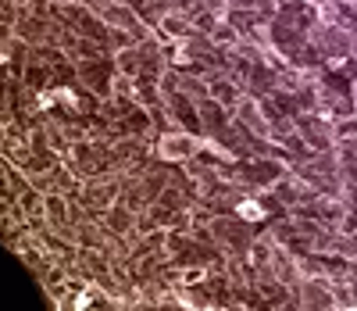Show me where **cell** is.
<instances>
[{"mask_svg":"<svg viewBox=\"0 0 357 311\" xmlns=\"http://www.w3.org/2000/svg\"><path fill=\"white\" fill-rule=\"evenodd\" d=\"M353 97H357V86H353Z\"/></svg>","mask_w":357,"mask_h":311,"instance_id":"obj_1","label":"cell"}]
</instances>
